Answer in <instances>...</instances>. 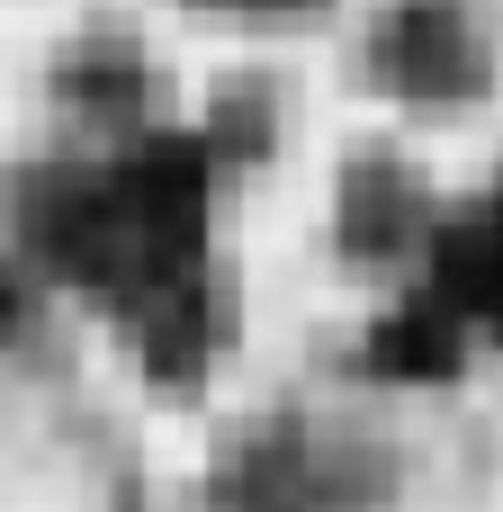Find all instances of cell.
I'll use <instances>...</instances> for the list:
<instances>
[{"instance_id": "obj_1", "label": "cell", "mask_w": 503, "mask_h": 512, "mask_svg": "<svg viewBox=\"0 0 503 512\" xmlns=\"http://www.w3.org/2000/svg\"><path fill=\"white\" fill-rule=\"evenodd\" d=\"M27 270L153 387H198L225 369L243 324L234 279V189L225 162L180 135H126L63 153L18 189Z\"/></svg>"}]
</instances>
